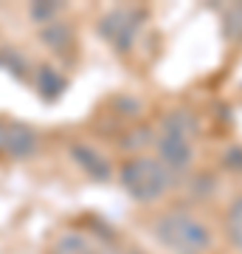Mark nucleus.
<instances>
[{
    "label": "nucleus",
    "mask_w": 242,
    "mask_h": 254,
    "mask_svg": "<svg viewBox=\"0 0 242 254\" xmlns=\"http://www.w3.org/2000/svg\"><path fill=\"white\" fill-rule=\"evenodd\" d=\"M228 235L242 249V198L237 203H231V212H228Z\"/></svg>",
    "instance_id": "5"
},
{
    "label": "nucleus",
    "mask_w": 242,
    "mask_h": 254,
    "mask_svg": "<svg viewBox=\"0 0 242 254\" xmlns=\"http://www.w3.org/2000/svg\"><path fill=\"white\" fill-rule=\"evenodd\" d=\"M155 235L178 254H203L211 243V232L203 220L186 212H169L155 220Z\"/></svg>",
    "instance_id": "1"
},
{
    "label": "nucleus",
    "mask_w": 242,
    "mask_h": 254,
    "mask_svg": "<svg viewBox=\"0 0 242 254\" xmlns=\"http://www.w3.org/2000/svg\"><path fill=\"white\" fill-rule=\"evenodd\" d=\"M121 184L133 198L155 200L169 187V170L155 158H133L121 167Z\"/></svg>",
    "instance_id": "2"
},
{
    "label": "nucleus",
    "mask_w": 242,
    "mask_h": 254,
    "mask_svg": "<svg viewBox=\"0 0 242 254\" xmlns=\"http://www.w3.org/2000/svg\"><path fill=\"white\" fill-rule=\"evenodd\" d=\"M54 254H96V249H93L82 235H65V237L56 240Z\"/></svg>",
    "instance_id": "4"
},
{
    "label": "nucleus",
    "mask_w": 242,
    "mask_h": 254,
    "mask_svg": "<svg viewBox=\"0 0 242 254\" xmlns=\"http://www.w3.org/2000/svg\"><path fill=\"white\" fill-rule=\"evenodd\" d=\"M6 144H9V125L0 122V150H6Z\"/></svg>",
    "instance_id": "6"
},
{
    "label": "nucleus",
    "mask_w": 242,
    "mask_h": 254,
    "mask_svg": "<svg viewBox=\"0 0 242 254\" xmlns=\"http://www.w3.org/2000/svg\"><path fill=\"white\" fill-rule=\"evenodd\" d=\"M73 153V158H76V164H79L82 170L88 175H93V178H110V167H107V161H104V155H99L93 147H88V144H76L71 150Z\"/></svg>",
    "instance_id": "3"
}]
</instances>
